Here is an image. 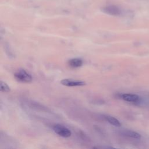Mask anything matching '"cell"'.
Masks as SVG:
<instances>
[{
    "label": "cell",
    "mask_w": 149,
    "mask_h": 149,
    "mask_svg": "<svg viewBox=\"0 0 149 149\" xmlns=\"http://www.w3.org/2000/svg\"><path fill=\"white\" fill-rule=\"evenodd\" d=\"M10 91V87L2 80L1 81V91L4 93H8Z\"/></svg>",
    "instance_id": "9c48e42d"
},
{
    "label": "cell",
    "mask_w": 149,
    "mask_h": 149,
    "mask_svg": "<svg viewBox=\"0 0 149 149\" xmlns=\"http://www.w3.org/2000/svg\"><path fill=\"white\" fill-rule=\"evenodd\" d=\"M61 83L65 86L68 87H74V86H82L86 85V82L81 80H77L72 79H65L61 81Z\"/></svg>",
    "instance_id": "3957f363"
},
{
    "label": "cell",
    "mask_w": 149,
    "mask_h": 149,
    "mask_svg": "<svg viewBox=\"0 0 149 149\" xmlns=\"http://www.w3.org/2000/svg\"><path fill=\"white\" fill-rule=\"evenodd\" d=\"M52 129L55 133L63 137H69L72 134L71 131L68 128L61 124L54 125L52 126Z\"/></svg>",
    "instance_id": "7a4b0ae2"
},
{
    "label": "cell",
    "mask_w": 149,
    "mask_h": 149,
    "mask_svg": "<svg viewBox=\"0 0 149 149\" xmlns=\"http://www.w3.org/2000/svg\"><path fill=\"white\" fill-rule=\"evenodd\" d=\"M83 61L80 58H72L68 61V64L69 66L73 68H77L80 67L83 65Z\"/></svg>",
    "instance_id": "8992f818"
},
{
    "label": "cell",
    "mask_w": 149,
    "mask_h": 149,
    "mask_svg": "<svg viewBox=\"0 0 149 149\" xmlns=\"http://www.w3.org/2000/svg\"><path fill=\"white\" fill-rule=\"evenodd\" d=\"M102 10L103 12L112 16H119L121 14V10L115 5H108L102 8Z\"/></svg>",
    "instance_id": "277c9868"
},
{
    "label": "cell",
    "mask_w": 149,
    "mask_h": 149,
    "mask_svg": "<svg viewBox=\"0 0 149 149\" xmlns=\"http://www.w3.org/2000/svg\"><path fill=\"white\" fill-rule=\"evenodd\" d=\"M120 97L125 101L131 102H136L139 100V97L136 94H122L120 95Z\"/></svg>",
    "instance_id": "5b68a950"
},
{
    "label": "cell",
    "mask_w": 149,
    "mask_h": 149,
    "mask_svg": "<svg viewBox=\"0 0 149 149\" xmlns=\"http://www.w3.org/2000/svg\"><path fill=\"white\" fill-rule=\"evenodd\" d=\"M14 76L17 81L26 83L31 82L33 79L31 75L27 72L24 69H19L17 70L14 74Z\"/></svg>",
    "instance_id": "6da1fadb"
},
{
    "label": "cell",
    "mask_w": 149,
    "mask_h": 149,
    "mask_svg": "<svg viewBox=\"0 0 149 149\" xmlns=\"http://www.w3.org/2000/svg\"><path fill=\"white\" fill-rule=\"evenodd\" d=\"M122 134L125 136L129 137L131 138H134V139H139L141 137V135L139 133L130 130H124L122 131Z\"/></svg>",
    "instance_id": "ba28073f"
},
{
    "label": "cell",
    "mask_w": 149,
    "mask_h": 149,
    "mask_svg": "<svg viewBox=\"0 0 149 149\" xmlns=\"http://www.w3.org/2000/svg\"><path fill=\"white\" fill-rule=\"evenodd\" d=\"M103 117L106 121H107L109 123H110L113 126H121V123L119 122V120L113 116H112L110 115H103Z\"/></svg>",
    "instance_id": "52a82bcc"
}]
</instances>
